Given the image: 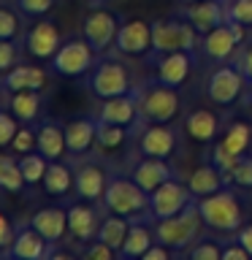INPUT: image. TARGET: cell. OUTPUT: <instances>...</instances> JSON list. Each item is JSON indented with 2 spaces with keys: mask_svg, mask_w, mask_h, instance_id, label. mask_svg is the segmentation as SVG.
Returning a JSON list of instances; mask_svg holds the SVG:
<instances>
[{
  "mask_svg": "<svg viewBox=\"0 0 252 260\" xmlns=\"http://www.w3.org/2000/svg\"><path fill=\"white\" fill-rule=\"evenodd\" d=\"M136 89H138V125H136V130L141 125H168L179 114V109H182L179 87H171L166 81H160L158 76L144 81V84H136Z\"/></svg>",
  "mask_w": 252,
  "mask_h": 260,
  "instance_id": "1",
  "label": "cell"
},
{
  "mask_svg": "<svg viewBox=\"0 0 252 260\" xmlns=\"http://www.w3.org/2000/svg\"><path fill=\"white\" fill-rule=\"evenodd\" d=\"M198 206H201L203 222H206L211 231L236 233L244 222H247V209L249 206H244V198L233 190V184L198 198Z\"/></svg>",
  "mask_w": 252,
  "mask_h": 260,
  "instance_id": "2",
  "label": "cell"
},
{
  "mask_svg": "<svg viewBox=\"0 0 252 260\" xmlns=\"http://www.w3.org/2000/svg\"><path fill=\"white\" fill-rule=\"evenodd\" d=\"M176 49L198 54L201 32L176 14H171L168 19H154L152 22V49H149V54H146V62L154 65L163 54L176 52Z\"/></svg>",
  "mask_w": 252,
  "mask_h": 260,
  "instance_id": "3",
  "label": "cell"
},
{
  "mask_svg": "<svg viewBox=\"0 0 252 260\" xmlns=\"http://www.w3.org/2000/svg\"><path fill=\"white\" fill-rule=\"evenodd\" d=\"M203 225L206 222H203L198 198H195L190 206L182 209L179 214L166 217V219H154V233H158V241L166 244L174 255H187V249L201 239Z\"/></svg>",
  "mask_w": 252,
  "mask_h": 260,
  "instance_id": "4",
  "label": "cell"
},
{
  "mask_svg": "<svg viewBox=\"0 0 252 260\" xmlns=\"http://www.w3.org/2000/svg\"><path fill=\"white\" fill-rule=\"evenodd\" d=\"M84 87L92 98H98V101L117 98V95H125V92H133L136 89L128 65L122 60H117V57H111V54H98L95 65L84 76Z\"/></svg>",
  "mask_w": 252,
  "mask_h": 260,
  "instance_id": "5",
  "label": "cell"
},
{
  "mask_svg": "<svg viewBox=\"0 0 252 260\" xmlns=\"http://www.w3.org/2000/svg\"><path fill=\"white\" fill-rule=\"evenodd\" d=\"M101 206L106 214H119V217H138L149 211V192L136 182L133 176L125 174H111L106 192L101 198Z\"/></svg>",
  "mask_w": 252,
  "mask_h": 260,
  "instance_id": "6",
  "label": "cell"
},
{
  "mask_svg": "<svg viewBox=\"0 0 252 260\" xmlns=\"http://www.w3.org/2000/svg\"><path fill=\"white\" fill-rule=\"evenodd\" d=\"M249 146H252V125H247V122H231V125L225 127V136L211 146L209 162L217 166L228 179H231L233 166L239 162L241 154L249 152Z\"/></svg>",
  "mask_w": 252,
  "mask_h": 260,
  "instance_id": "7",
  "label": "cell"
},
{
  "mask_svg": "<svg viewBox=\"0 0 252 260\" xmlns=\"http://www.w3.org/2000/svg\"><path fill=\"white\" fill-rule=\"evenodd\" d=\"M98 60V52L87 44V38H71L60 44V49L54 52L52 57V71L57 76H65V79H79V76H87L89 68L95 65Z\"/></svg>",
  "mask_w": 252,
  "mask_h": 260,
  "instance_id": "8",
  "label": "cell"
},
{
  "mask_svg": "<svg viewBox=\"0 0 252 260\" xmlns=\"http://www.w3.org/2000/svg\"><path fill=\"white\" fill-rule=\"evenodd\" d=\"M244 36H247V27L228 19L219 27L201 36V52L214 62H228V60H233L236 49L244 44Z\"/></svg>",
  "mask_w": 252,
  "mask_h": 260,
  "instance_id": "9",
  "label": "cell"
},
{
  "mask_svg": "<svg viewBox=\"0 0 252 260\" xmlns=\"http://www.w3.org/2000/svg\"><path fill=\"white\" fill-rule=\"evenodd\" d=\"M244 89H249V87H247V81H244L241 71L236 68L233 60H228L219 68H214L209 81H206V98L211 103L223 106V109L225 106H233L244 95Z\"/></svg>",
  "mask_w": 252,
  "mask_h": 260,
  "instance_id": "10",
  "label": "cell"
},
{
  "mask_svg": "<svg viewBox=\"0 0 252 260\" xmlns=\"http://www.w3.org/2000/svg\"><path fill=\"white\" fill-rule=\"evenodd\" d=\"M195 201V195L190 192V187L182 179L171 176L168 182H163L158 190L149 192V214L154 219H166L179 214L182 209H187Z\"/></svg>",
  "mask_w": 252,
  "mask_h": 260,
  "instance_id": "11",
  "label": "cell"
},
{
  "mask_svg": "<svg viewBox=\"0 0 252 260\" xmlns=\"http://www.w3.org/2000/svg\"><path fill=\"white\" fill-rule=\"evenodd\" d=\"M119 32V16L106 11L103 6L89 8V14L84 16V24H81V36L87 38V44L95 49L98 54H106V49L114 46Z\"/></svg>",
  "mask_w": 252,
  "mask_h": 260,
  "instance_id": "12",
  "label": "cell"
},
{
  "mask_svg": "<svg viewBox=\"0 0 252 260\" xmlns=\"http://www.w3.org/2000/svg\"><path fill=\"white\" fill-rule=\"evenodd\" d=\"M109 168L103 166L101 160L95 157H79L76 168H73V190H76V198L84 201H101L106 192V184H109Z\"/></svg>",
  "mask_w": 252,
  "mask_h": 260,
  "instance_id": "13",
  "label": "cell"
},
{
  "mask_svg": "<svg viewBox=\"0 0 252 260\" xmlns=\"http://www.w3.org/2000/svg\"><path fill=\"white\" fill-rule=\"evenodd\" d=\"M101 222H103V211L98 209V201L79 198L68 206V233L79 244L95 241L98 231H101Z\"/></svg>",
  "mask_w": 252,
  "mask_h": 260,
  "instance_id": "14",
  "label": "cell"
},
{
  "mask_svg": "<svg viewBox=\"0 0 252 260\" xmlns=\"http://www.w3.org/2000/svg\"><path fill=\"white\" fill-rule=\"evenodd\" d=\"M174 14L182 16L184 22H190L201 36L219 27L223 22H228L225 0H195V3H182Z\"/></svg>",
  "mask_w": 252,
  "mask_h": 260,
  "instance_id": "15",
  "label": "cell"
},
{
  "mask_svg": "<svg viewBox=\"0 0 252 260\" xmlns=\"http://www.w3.org/2000/svg\"><path fill=\"white\" fill-rule=\"evenodd\" d=\"M138 138V152L146 157H171L176 152L179 133L171 125H141L136 130Z\"/></svg>",
  "mask_w": 252,
  "mask_h": 260,
  "instance_id": "16",
  "label": "cell"
},
{
  "mask_svg": "<svg viewBox=\"0 0 252 260\" xmlns=\"http://www.w3.org/2000/svg\"><path fill=\"white\" fill-rule=\"evenodd\" d=\"M158 241V233H154V217L146 211V214L130 217V231L125 236V244H122L119 255L122 260H138L146 255V249Z\"/></svg>",
  "mask_w": 252,
  "mask_h": 260,
  "instance_id": "17",
  "label": "cell"
},
{
  "mask_svg": "<svg viewBox=\"0 0 252 260\" xmlns=\"http://www.w3.org/2000/svg\"><path fill=\"white\" fill-rule=\"evenodd\" d=\"M49 244L44 236H41L30 222H24L16 228L14 233V241L0 252L3 257H14V260H41V257H49Z\"/></svg>",
  "mask_w": 252,
  "mask_h": 260,
  "instance_id": "18",
  "label": "cell"
},
{
  "mask_svg": "<svg viewBox=\"0 0 252 260\" xmlns=\"http://www.w3.org/2000/svg\"><path fill=\"white\" fill-rule=\"evenodd\" d=\"M60 30L52 19H41L33 24V27L24 32V52L33 54L36 60H52L54 52L60 49Z\"/></svg>",
  "mask_w": 252,
  "mask_h": 260,
  "instance_id": "19",
  "label": "cell"
},
{
  "mask_svg": "<svg viewBox=\"0 0 252 260\" xmlns=\"http://www.w3.org/2000/svg\"><path fill=\"white\" fill-rule=\"evenodd\" d=\"M95 117L101 122H114V125H125L130 130H136V125H138V89L101 101Z\"/></svg>",
  "mask_w": 252,
  "mask_h": 260,
  "instance_id": "20",
  "label": "cell"
},
{
  "mask_svg": "<svg viewBox=\"0 0 252 260\" xmlns=\"http://www.w3.org/2000/svg\"><path fill=\"white\" fill-rule=\"evenodd\" d=\"M114 46H117V52H122V54H133V57L144 54L146 57L152 49V24L144 22V19L122 22Z\"/></svg>",
  "mask_w": 252,
  "mask_h": 260,
  "instance_id": "21",
  "label": "cell"
},
{
  "mask_svg": "<svg viewBox=\"0 0 252 260\" xmlns=\"http://www.w3.org/2000/svg\"><path fill=\"white\" fill-rule=\"evenodd\" d=\"M195 62H198V54L184 52V49H176V52L163 54L160 60L154 62V68H158V79L160 81H166V84H171V87H182L184 81L190 79Z\"/></svg>",
  "mask_w": 252,
  "mask_h": 260,
  "instance_id": "22",
  "label": "cell"
},
{
  "mask_svg": "<svg viewBox=\"0 0 252 260\" xmlns=\"http://www.w3.org/2000/svg\"><path fill=\"white\" fill-rule=\"evenodd\" d=\"M98 133V117H73L71 122H65V144H68V154L73 160L89 154L95 144Z\"/></svg>",
  "mask_w": 252,
  "mask_h": 260,
  "instance_id": "23",
  "label": "cell"
},
{
  "mask_svg": "<svg viewBox=\"0 0 252 260\" xmlns=\"http://www.w3.org/2000/svg\"><path fill=\"white\" fill-rule=\"evenodd\" d=\"M6 106L22 125H38L44 119L46 98L41 95V89H22V92H8Z\"/></svg>",
  "mask_w": 252,
  "mask_h": 260,
  "instance_id": "24",
  "label": "cell"
},
{
  "mask_svg": "<svg viewBox=\"0 0 252 260\" xmlns=\"http://www.w3.org/2000/svg\"><path fill=\"white\" fill-rule=\"evenodd\" d=\"M46 87V71L38 65H19L16 62L11 71L0 73V89L8 92H22V89H44Z\"/></svg>",
  "mask_w": 252,
  "mask_h": 260,
  "instance_id": "25",
  "label": "cell"
},
{
  "mask_svg": "<svg viewBox=\"0 0 252 260\" xmlns=\"http://www.w3.org/2000/svg\"><path fill=\"white\" fill-rule=\"evenodd\" d=\"M36 138H38V152H44L49 160H62L68 154L65 144V125L52 117H44L36 125Z\"/></svg>",
  "mask_w": 252,
  "mask_h": 260,
  "instance_id": "26",
  "label": "cell"
},
{
  "mask_svg": "<svg viewBox=\"0 0 252 260\" xmlns=\"http://www.w3.org/2000/svg\"><path fill=\"white\" fill-rule=\"evenodd\" d=\"M30 225L44 236L49 244H60L68 233V209H60V206H46V209H38L36 214L30 217Z\"/></svg>",
  "mask_w": 252,
  "mask_h": 260,
  "instance_id": "27",
  "label": "cell"
},
{
  "mask_svg": "<svg viewBox=\"0 0 252 260\" xmlns=\"http://www.w3.org/2000/svg\"><path fill=\"white\" fill-rule=\"evenodd\" d=\"M130 176H133L146 192H152V190H158L163 182H168V179L176 176V174H174V168L168 166L166 157H146L144 154V157L130 168Z\"/></svg>",
  "mask_w": 252,
  "mask_h": 260,
  "instance_id": "28",
  "label": "cell"
},
{
  "mask_svg": "<svg viewBox=\"0 0 252 260\" xmlns=\"http://www.w3.org/2000/svg\"><path fill=\"white\" fill-rule=\"evenodd\" d=\"M231 184V179H228L223 171H219L217 166H211V162L206 160L201 168H195L190 179H187V187H190V192L195 195V198H203V195H211L217 190H223V187Z\"/></svg>",
  "mask_w": 252,
  "mask_h": 260,
  "instance_id": "29",
  "label": "cell"
},
{
  "mask_svg": "<svg viewBox=\"0 0 252 260\" xmlns=\"http://www.w3.org/2000/svg\"><path fill=\"white\" fill-rule=\"evenodd\" d=\"M184 130L190 138H195V141L209 144V141H214L217 133H219V117L209 109H193V111H187V117H184Z\"/></svg>",
  "mask_w": 252,
  "mask_h": 260,
  "instance_id": "30",
  "label": "cell"
},
{
  "mask_svg": "<svg viewBox=\"0 0 252 260\" xmlns=\"http://www.w3.org/2000/svg\"><path fill=\"white\" fill-rule=\"evenodd\" d=\"M41 184H44V192L46 195L65 198V195L71 192V187H73V168L68 166V162H62V160H52Z\"/></svg>",
  "mask_w": 252,
  "mask_h": 260,
  "instance_id": "31",
  "label": "cell"
},
{
  "mask_svg": "<svg viewBox=\"0 0 252 260\" xmlns=\"http://www.w3.org/2000/svg\"><path fill=\"white\" fill-rule=\"evenodd\" d=\"M0 190L14 195L27 190V182H24V174L19 168V157H14V154H0Z\"/></svg>",
  "mask_w": 252,
  "mask_h": 260,
  "instance_id": "32",
  "label": "cell"
},
{
  "mask_svg": "<svg viewBox=\"0 0 252 260\" xmlns=\"http://www.w3.org/2000/svg\"><path fill=\"white\" fill-rule=\"evenodd\" d=\"M128 231H130V217L109 214V217H103L101 231H98V239L106 241L111 249H117V255H119V249H122V244H125Z\"/></svg>",
  "mask_w": 252,
  "mask_h": 260,
  "instance_id": "33",
  "label": "cell"
},
{
  "mask_svg": "<svg viewBox=\"0 0 252 260\" xmlns=\"http://www.w3.org/2000/svg\"><path fill=\"white\" fill-rule=\"evenodd\" d=\"M49 162H52V160H49L44 152H38V149L19 154V168H22V174H24V182H27V187L44 182V174H46Z\"/></svg>",
  "mask_w": 252,
  "mask_h": 260,
  "instance_id": "34",
  "label": "cell"
},
{
  "mask_svg": "<svg viewBox=\"0 0 252 260\" xmlns=\"http://www.w3.org/2000/svg\"><path fill=\"white\" fill-rule=\"evenodd\" d=\"M130 127L125 125H114V122H101L98 119V133H95V144L101 149H117L128 141Z\"/></svg>",
  "mask_w": 252,
  "mask_h": 260,
  "instance_id": "35",
  "label": "cell"
},
{
  "mask_svg": "<svg viewBox=\"0 0 252 260\" xmlns=\"http://www.w3.org/2000/svg\"><path fill=\"white\" fill-rule=\"evenodd\" d=\"M190 260H223V244L214 239H198L187 249Z\"/></svg>",
  "mask_w": 252,
  "mask_h": 260,
  "instance_id": "36",
  "label": "cell"
},
{
  "mask_svg": "<svg viewBox=\"0 0 252 260\" xmlns=\"http://www.w3.org/2000/svg\"><path fill=\"white\" fill-rule=\"evenodd\" d=\"M231 184L236 190H252V152L241 154L231 171Z\"/></svg>",
  "mask_w": 252,
  "mask_h": 260,
  "instance_id": "37",
  "label": "cell"
},
{
  "mask_svg": "<svg viewBox=\"0 0 252 260\" xmlns=\"http://www.w3.org/2000/svg\"><path fill=\"white\" fill-rule=\"evenodd\" d=\"M225 11L231 22L252 27V0H225Z\"/></svg>",
  "mask_w": 252,
  "mask_h": 260,
  "instance_id": "38",
  "label": "cell"
},
{
  "mask_svg": "<svg viewBox=\"0 0 252 260\" xmlns=\"http://www.w3.org/2000/svg\"><path fill=\"white\" fill-rule=\"evenodd\" d=\"M14 3H16L22 16H27V19H41V16H46L52 11L57 0H14Z\"/></svg>",
  "mask_w": 252,
  "mask_h": 260,
  "instance_id": "39",
  "label": "cell"
},
{
  "mask_svg": "<svg viewBox=\"0 0 252 260\" xmlns=\"http://www.w3.org/2000/svg\"><path fill=\"white\" fill-rule=\"evenodd\" d=\"M11 149L14 152H33V149H38V138H36V125H24L16 130V136H14V141H11Z\"/></svg>",
  "mask_w": 252,
  "mask_h": 260,
  "instance_id": "40",
  "label": "cell"
},
{
  "mask_svg": "<svg viewBox=\"0 0 252 260\" xmlns=\"http://www.w3.org/2000/svg\"><path fill=\"white\" fill-rule=\"evenodd\" d=\"M233 62H236V68L241 71V76H244V81H247V87L252 89V41H249V44H241L239 49H236Z\"/></svg>",
  "mask_w": 252,
  "mask_h": 260,
  "instance_id": "41",
  "label": "cell"
},
{
  "mask_svg": "<svg viewBox=\"0 0 252 260\" xmlns=\"http://www.w3.org/2000/svg\"><path fill=\"white\" fill-rule=\"evenodd\" d=\"M114 255H117V249H111L109 244L101 241V239L81 244V257L84 260H111Z\"/></svg>",
  "mask_w": 252,
  "mask_h": 260,
  "instance_id": "42",
  "label": "cell"
},
{
  "mask_svg": "<svg viewBox=\"0 0 252 260\" xmlns=\"http://www.w3.org/2000/svg\"><path fill=\"white\" fill-rule=\"evenodd\" d=\"M19 62V49H16L14 38H0V73L11 71Z\"/></svg>",
  "mask_w": 252,
  "mask_h": 260,
  "instance_id": "43",
  "label": "cell"
},
{
  "mask_svg": "<svg viewBox=\"0 0 252 260\" xmlns=\"http://www.w3.org/2000/svg\"><path fill=\"white\" fill-rule=\"evenodd\" d=\"M16 122L19 119H16L11 111H0V149H3V146H11L16 130H19Z\"/></svg>",
  "mask_w": 252,
  "mask_h": 260,
  "instance_id": "44",
  "label": "cell"
},
{
  "mask_svg": "<svg viewBox=\"0 0 252 260\" xmlns=\"http://www.w3.org/2000/svg\"><path fill=\"white\" fill-rule=\"evenodd\" d=\"M19 36V19L11 8H0V38H16Z\"/></svg>",
  "mask_w": 252,
  "mask_h": 260,
  "instance_id": "45",
  "label": "cell"
},
{
  "mask_svg": "<svg viewBox=\"0 0 252 260\" xmlns=\"http://www.w3.org/2000/svg\"><path fill=\"white\" fill-rule=\"evenodd\" d=\"M223 260H252L249 252L239 244V239H231L223 244Z\"/></svg>",
  "mask_w": 252,
  "mask_h": 260,
  "instance_id": "46",
  "label": "cell"
},
{
  "mask_svg": "<svg viewBox=\"0 0 252 260\" xmlns=\"http://www.w3.org/2000/svg\"><path fill=\"white\" fill-rule=\"evenodd\" d=\"M168 257H174V252H171L166 244H160V241H154L149 249H146V255L141 260H168Z\"/></svg>",
  "mask_w": 252,
  "mask_h": 260,
  "instance_id": "47",
  "label": "cell"
},
{
  "mask_svg": "<svg viewBox=\"0 0 252 260\" xmlns=\"http://www.w3.org/2000/svg\"><path fill=\"white\" fill-rule=\"evenodd\" d=\"M14 233H16V228H14L11 222H8V219H6L3 214H0V252H3V249L8 247V244L14 241Z\"/></svg>",
  "mask_w": 252,
  "mask_h": 260,
  "instance_id": "48",
  "label": "cell"
},
{
  "mask_svg": "<svg viewBox=\"0 0 252 260\" xmlns=\"http://www.w3.org/2000/svg\"><path fill=\"white\" fill-rule=\"evenodd\" d=\"M236 239H239V244L249 252V257H252V222H244L239 231H236Z\"/></svg>",
  "mask_w": 252,
  "mask_h": 260,
  "instance_id": "49",
  "label": "cell"
},
{
  "mask_svg": "<svg viewBox=\"0 0 252 260\" xmlns=\"http://www.w3.org/2000/svg\"><path fill=\"white\" fill-rule=\"evenodd\" d=\"M87 3H89V8H98V6H106L109 0H87Z\"/></svg>",
  "mask_w": 252,
  "mask_h": 260,
  "instance_id": "50",
  "label": "cell"
},
{
  "mask_svg": "<svg viewBox=\"0 0 252 260\" xmlns=\"http://www.w3.org/2000/svg\"><path fill=\"white\" fill-rule=\"evenodd\" d=\"M179 3H195V0H179Z\"/></svg>",
  "mask_w": 252,
  "mask_h": 260,
  "instance_id": "51",
  "label": "cell"
}]
</instances>
